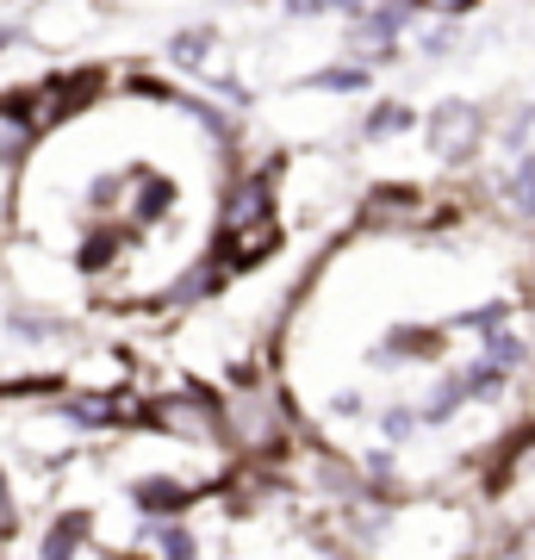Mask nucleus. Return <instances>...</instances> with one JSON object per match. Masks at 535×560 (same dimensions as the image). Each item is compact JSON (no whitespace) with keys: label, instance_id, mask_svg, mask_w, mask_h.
<instances>
[{"label":"nucleus","instance_id":"obj_9","mask_svg":"<svg viewBox=\"0 0 535 560\" xmlns=\"http://www.w3.org/2000/svg\"><path fill=\"white\" fill-rule=\"evenodd\" d=\"M368 75L374 69H361V62H337V69L312 75V88H324V94H356V88H368Z\"/></svg>","mask_w":535,"mask_h":560},{"label":"nucleus","instance_id":"obj_3","mask_svg":"<svg viewBox=\"0 0 535 560\" xmlns=\"http://www.w3.org/2000/svg\"><path fill=\"white\" fill-rule=\"evenodd\" d=\"M430 150H437V162H449V168H461V162H474L479 150H486V106L474 101H442L437 113H430Z\"/></svg>","mask_w":535,"mask_h":560},{"label":"nucleus","instance_id":"obj_1","mask_svg":"<svg viewBox=\"0 0 535 560\" xmlns=\"http://www.w3.org/2000/svg\"><path fill=\"white\" fill-rule=\"evenodd\" d=\"M219 430H224V442H231L237 455L261 460V455H280V442H287L293 418H287V405H280L275 393L237 386L231 399H219Z\"/></svg>","mask_w":535,"mask_h":560},{"label":"nucleus","instance_id":"obj_11","mask_svg":"<svg viewBox=\"0 0 535 560\" xmlns=\"http://www.w3.org/2000/svg\"><path fill=\"white\" fill-rule=\"evenodd\" d=\"M287 13H299V20H312V13H330V0H287Z\"/></svg>","mask_w":535,"mask_h":560},{"label":"nucleus","instance_id":"obj_13","mask_svg":"<svg viewBox=\"0 0 535 560\" xmlns=\"http://www.w3.org/2000/svg\"><path fill=\"white\" fill-rule=\"evenodd\" d=\"M330 7H356V0H330Z\"/></svg>","mask_w":535,"mask_h":560},{"label":"nucleus","instance_id":"obj_5","mask_svg":"<svg viewBox=\"0 0 535 560\" xmlns=\"http://www.w3.org/2000/svg\"><path fill=\"white\" fill-rule=\"evenodd\" d=\"M138 504L150 511V517H175V511L194 504V486H181V480H138Z\"/></svg>","mask_w":535,"mask_h":560},{"label":"nucleus","instance_id":"obj_6","mask_svg":"<svg viewBox=\"0 0 535 560\" xmlns=\"http://www.w3.org/2000/svg\"><path fill=\"white\" fill-rule=\"evenodd\" d=\"M417 113L405 101H380L374 113H368V138H398V131H411Z\"/></svg>","mask_w":535,"mask_h":560},{"label":"nucleus","instance_id":"obj_4","mask_svg":"<svg viewBox=\"0 0 535 560\" xmlns=\"http://www.w3.org/2000/svg\"><path fill=\"white\" fill-rule=\"evenodd\" d=\"M437 219V200L417 194V187H374L361 200V224L368 231H405V224H430Z\"/></svg>","mask_w":535,"mask_h":560},{"label":"nucleus","instance_id":"obj_12","mask_svg":"<svg viewBox=\"0 0 535 560\" xmlns=\"http://www.w3.org/2000/svg\"><path fill=\"white\" fill-rule=\"evenodd\" d=\"M20 38H25V25H20V20H13V25H0V57H7V50H13Z\"/></svg>","mask_w":535,"mask_h":560},{"label":"nucleus","instance_id":"obj_2","mask_svg":"<svg viewBox=\"0 0 535 560\" xmlns=\"http://www.w3.org/2000/svg\"><path fill=\"white\" fill-rule=\"evenodd\" d=\"M143 423L168 430L175 442H199V448H219V442H224L219 399H206V393H162V399L143 405Z\"/></svg>","mask_w":535,"mask_h":560},{"label":"nucleus","instance_id":"obj_7","mask_svg":"<svg viewBox=\"0 0 535 560\" xmlns=\"http://www.w3.org/2000/svg\"><path fill=\"white\" fill-rule=\"evenodd\" d=\"M168 57H175L181 69H212V32H175Z\"/></svg>","mask_w":535,"mask_h":560},{"label":"nucleus","instance_id":"obj_8","mask_svg":"<svg viewBox=\"0 0 535 560\" xmlns=\"http://www.w3.org/2000/svg\"><path fill=\"white\" fill-rule=\"evenodd\" d=\"M81 536H88V523H81V517H62L57 529L44 536V560H75Z\"/></svg>","mask_w":535,"mask_h":560},{"label":"nucleus","instance_id":"obj_10","mask_svg":"<svg viewBox=\"0 0 535 560\" xmlns=\"http://www.w3.org/2000/svg\"><path fill=\"white\" fill-rule=\"evenodd\" d=\"M417 13H430V20H467L479 0H411Z\"/></svg>","mask_w":535,"mask_h":560}]
</instances>
